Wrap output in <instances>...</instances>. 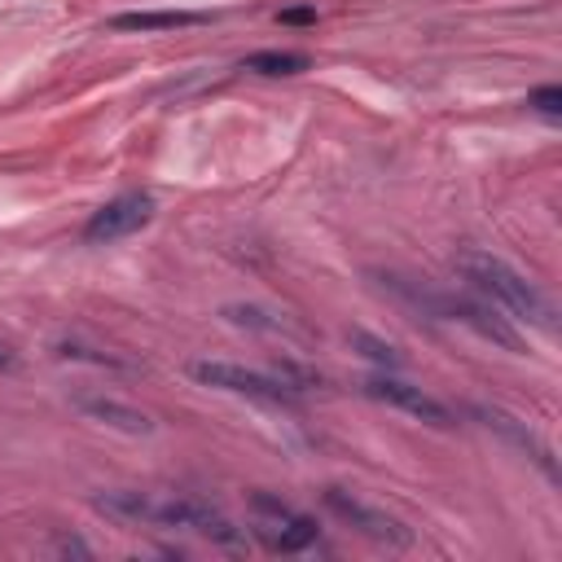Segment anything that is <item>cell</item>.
I'll return each mask as SVG.
<instances>
[{
  "mask_svg": "<svg viewBox=\"0 0 562 562\" xmlns=\"http://www.w3.org/2000/svg\"><path fill=\"white\" fill-rule=\"evenodd\" d=\"M325 505H329L334 518H342L351 531H360L364 540H373V544H382V549H408V544H413L408 522H400L395 514H386V509H378V505L351 496L347 487H325Z\"/></svg>",
  "mask_w": 562,
  "mask_h": 562,
  "instance_id": "cell-5",
  "label": "cell"
},
{
  "mask_svg": "<svg viewBox=\"0 0 562 562\" xmlns=\"http://www.w3.org/2000/svg\"><path fill=\"white\" fill-rule=\"evenodd\" d=\"M57 356H61V360H83V364H97V369H132L127 360L105 356V351H97V347H83V342H75V338H61V342H57Z\"/></svg>",
  "mask_w": 562,
  "mask_h": 562,
  "instance_id": "cell-16",
  "label": "cell"
},
{
  "mask_svg": "<svg viewBox=\"0 0 562 562\" xmlns=\"http://www.w3.org/2000/svg\"><path fill=\"white\" fill-rule=\"evenodd\" d=\"M277 18H281L285 26H312V22H316V9H312V4H294V9H281Z\"/></svg>",
  "mask_w": 562,
  "mask_h": 562,
  "instance_id": "cell-18",
  "label": "cell"
},
{
  "mask_svg": "<svg viewBox=\"0 0 562 562\" xmlns=\"http://www.w3.org/2000/svg\"><path fill=\"white\" fill-rule=\"evenodd\" d=\"M189 378L198 386H211V391H228V395H246V400H259V404H294L299 391L272 369H246V364H228V360H193L189 364Z\"/></svg>",
  "mask_w": 562,
  "mask_h": 562,
  "instance_id": "cell-3",
  "label": "cell"
},
{
  "mask_svg": "<svg viewBox=\"0 0 562 562\" xmlns=\"http://www.w3.org/2000/svg\"><path fill=\"white\" fill-rule=\"evenodd\" d=\"M211 13L202 9H136V13H114L105 26L119 35H149V31H180V26H206Z\"/></svg>",
  "mask_w": 562,
  "mask_h": 562,
  "instance_id": "cell-10",
  "label": "cell"
},
{
  "mask_svg": "<svg viewBox=\"0 0 562 562\" xmlns=\"http://www.w3.org/2000/svg\"><path fill=\"white\" fill-rule=\"evenodd\" d=\"M88 422H101L110 430H123V435H154V417L136 404H123L114 395H75L70 400Z\"/></svg>",
  "mask_w": 562,
  "mask_h": 562,
  "instance_id": "cell-9",
  "label": "cell"
},
{
  "mask_svg": "<svg viewBox=\"0 0 562 562\" xmlns=\"http://www.w3.org/2000/svg\"><path fill=\"white\" fill-rule=\"evenodd\" d=\"M474 417H483V426H487V430H496V435H505L509 443H518V448H522V452H527V457H531L549 479H558V470H553V452H549V448L527 430V422L509 417L505 408H487V404H479V408H474Z\"/></svg>",
  "mask_w": 562,
  "mask_h": 562,
  "instance_id": "cell-11",
  "label": "cell"
},
{
  "mask_svg": "<svg viewBox=\"0 0 562 562\" xmlns=\"http://www.w3.org/2000/svg\"><path fill=\"white\" fill-rule=\"evenodd\" d=\"M307 66H312V57H307V53H294V48H259V53H250V57L237 61V70L263 75V79L299 75V70H307Z\"/></svg>",
  "mask_w": 562,
  "mask_h": 562,
  "instance_id": "cell-12",
  "label": "cell"
},
{
  "mask_svg": "<svg viewBox=\"0 0 562 562\" xmlns=\"http://www.w3.org/2000/svg\"><path fill=\"white\" fill-rule=\"evenodd\" d=\"M452 268L465 277V285L487 307L505 312L518 325H531V329H544V334L553 329V303H549V294L531 277H522L509 259H501L492 250H479V246H465V250L452 255Z\"/></svg>",
  "mask_w": 562,
  "mask_h": 562,
  "instance_id": "cell-1",
  "label": "cell"
},
{
  "mask_svg": "<svg viewBox=\"0 0 562 562\" xmlns=\"http://www.w3.org/2000/svg\"><path fill=\"white\" fill-rule=\"evenodd\" d=\"M364 395H369V400H378V404H386V408H400V413H408V417H417V422H426V426H452L448 404H439V400H435V395H426L422 386H413V382L395 378L391 369H382V373L364 378Z\"/></svg>",
  "mask_w": 562,
  "mask_h": 562,
  "instance_id": "cell-7",
  "label": "cell"
},
{
  "mask_svg": "<svg viewBox=\"0 0 562 562\" xmlns=\"http://www.w3.org/2000/svg\"><path fill=\"white\" fill-rule=\"evenodd\" d=\"M149 220H154V198L140 193V189H127V193L101 202V206L83 220V241H88V246H110V241H123V237L140 233Z\"/></svg>",
  "mask_w": 562,
  "mask_h": 562,
  "instance_id": "cell-6",
  "label": "cell"
},
{
  "mask_svg": "<svg viewBox=\"0 0 562 562\" xmlns=\"http://www.w3.org/2000/svg\"><path fill=\"white\" fill-rule=\"evenodd\" d=\"M0 369H13V351L0 342Z\"/></svg>",
  "mask_w": 562,
  "mask_h": 562,
  "instance_id": "cell-19",
  "label": "cell"
},
{
  "mask_svg": "<svg viewBox=\"0 0 562 562\" xmlns=\"http://www.w3.org/2000/svg\"><path fill=\"white\" fill-rule=\"evenodd\" d=\"M426 303H430V312L470 325L479 338H487V342H496V347H505V351H518V347H522V338H518L487 303H474V299H426Z\"/></svg>",
  "mask_w": 562,
  "mask_h": 562,
  "instance_id": "cell-8",
  "label": "cell"
},
{
  "mask_svg": "<svg viewBox=\"0 0 562 562\" xmlns=\"http://www.w3.org/2000/svg\"><path fill=\"white\" fill-rule=\"evenodd\" d=\"M145 522L154 527H167V531H193V536H206L211 544H224V549H246L250 536L246 527H237L233 518H224L220 509L193 501V496H149L145 501Z\"/></svg>",
  "mask_w": 562,
  "mask_h": 562,
  "instance_id": "cell-2",
  "label": "cell"
},
{
  "mask_svg": "<svg viewBox=\"0 0 562 562\" xmlns=\"http://www.w3.org/2000/svg\"><path fill=\"white\" fill-rule=\"evenodd\" d=\"M224 321L228 325H241V329H263V334H303L299 325H290L285 316L259 307V303H228L224 307Z\"/></svg>",
  "mask_w": 562,
  "mask_h": 562,
  "instance_id": "cell-13",
  "label": "cell"
},
{
  "mask_svg": "<svg viewBox=\"0 0 562 562\" xmlns=\"http://www.w3.org/2000/svg\"><path fill=\"white\" fill-rule=\"evenodd\" d=\"M250 509H255L250 536H255L263 549H272V553H303V549H312L316 536H321L312 514H303V509H294V505H285V501H277V496H268V492H255V496H250Z\"/></svg>",
  "mask_w": 562,
  "mask_h": 562,
  "instance_id": "cell-4",
  "label": "cell"
},
{
  "mask_svg": "<svg viewBox=\"0 0 562 562\" xmlns=\"http://www.w3.org/2000/svg\"><path fill=\"white\" fill-rule=\"evenodd\" d=\"M527 110H536V114H544V119H558V114H562V88H558V83L536 88V92L527 97Z\"/></svg>",
  "mask_w": 562,
  "mask_h": 562,
  "instance_id": "cell-17",
  "label": "cell"
},
{
  "mask_svg": "<svg viewBox=\"0 0 562 562\" xmlns=\"http://www.w3.org/2000/svg\"><path fill=\"white\" fill-rule=\"evenodd\" d=\"M347 338H351V347H356L364 360H373V364H382V369H400V364H404L400 347L386 342V338H378V334H369V329H356V334H347Z\"/></svg>",
  "mask_w": 562,
  "mask_h": 562,
  "instance_id": "cell-15",
  "label": "cell"
},
{
  "mask_svg": "<svg viewBox=\"0 0 562 562\" xmlns=\"http://www.w3.org/2000/svg\"><path fill=\"white\" fill-rule=\"evenodd\" d=\"M145 492H101L92 505L101 509V514H110V518H119V522H145Z\"/></svg>",
  "mask_w": 562,
  "mask_h": 562,
  "instance_id": "cell-14",
  "label": "cell"
}]
</instances>
